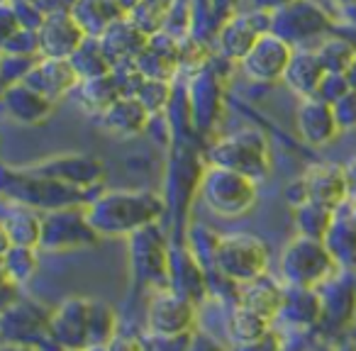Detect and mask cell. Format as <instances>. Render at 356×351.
Segmentation results:
<instances>
[{
    "label": "cell",
    "mask_w": 356,
    "mask_h": 351,
    "mask_svg": "<svg viewBox=\"0 0 356 351\" xmlns=\"http://www.w3.org/2000/svg\"><path fill=\"white\" fill-rule=\"evenodd\" d=\"M13 247V239H10V232H8L6 222L0 220V256H6V252Z\"/></svg>",
    "instance_id": "obj_51"
},
{
    "label": "cell",
    "mask_w": 356,
    "mask_h": 351,
    "mask_svg": "<svg viewBox=\"0 0 356 351\" xmlns=\"http://www.w3.org/2000/svg\"><path fill=\"white\" fill-rule=\"evenodd\" d=\"M325 244L341 271L356 273V227L346 208L337 210V218L332 222L330 232H327Z\"/></svg>",
    "instance_id": "obj_30"
},
{
    "label": "cell",
    "mask_w": 356,
    "mask_h": 351,
    "mask_svg": "<svg viewBox=\"0 0 356 351\" xmlns=\"http://www.w3.org/2000/svg\"><path fill=\"white\" fill-rule=\"evenodd\" d=\"M100 234L93 229L86 215V205L61 208L42 215V237L40 249L49 254L74 252L98 244Z\"/></svg>",
    "instance_id": "obj_9"
},
{
    "label": "cell",
    "mask_w": 356,
    "mask_h": 351,
    "mask_svg": "<svg viewBox=\"0 0 356 351\" xmlns=\"http://www.w3.org/2000/svg\"><path fill=\"white\" fill-rule=\"evenodd\" d=\"M296 127L300 139L305 144H310V147H327L341 134L339 127H337L332 105L320 100L317 95L298 98Z\"/></svg>",
    "instance_id": "obj_21"
},
{
    "label": "cell",
    "mask_w": 356,
    "mask_h": 351,
    "mask_svg": "<svg viewBox=\"0 0 356 351\" xmlns=\"http://www.w3.org/2000/svg\"><path fill=\"white\" fill-rule=\"evenodd\" d=\"M193 334L195 332H188V334H176V336L147 334V336H142L144 351H188Z\"/></svg>",
    "instance_id": "obj_42"
},
{
    "label": "cell",
    "mask_w": 356,
    "mask_h": 351,
    "mask_svg": "<svg viewBox=\"0 0 356 351\" xmlns=\"http://www.w3.org/2000/svg\"><path fill=\"white\" fill-rule=\"evenodd\" d=\"M8 283H10V278H8V273H6V263H3V256H0V288L8 286Z\"/></svg>",
    "instance_id": "obj_55"
},
{
    "label": "cell",
    "mask_w": 356,
    "mask_h": 351,
    "mask_svg": "<svg viewBox=\"0 0 356 351\" xmlns=\"http://www.w3.org/2000/svg\"><path fill=\"white\" fill-rule=\"evenodd\" d=\"M322 300L320 325L341 329L356 315V273L339 271L317 288Z\"/></svg>",
    "instance_id": "obj_19"
},
{
    "label": "cell",
    "mask_w": 356,
    "mask_h": 351,
    "mask_svg": "<svg viewBox=\"0 0 356 351\" xmlns=\"http://www.w3.org/2000/svg\"><path fill=\"white\" fill-rule=\"evenodd\" d=\"M188 351H222V346H220L215 339H210V336H205V334H193Z\"/></svg>",
    "instance_id": "obj_49"
},
{
    "label": "cell",
    "mask_w": 356,
    "mask_h": 351,
    "mask_svg": "<svg viewBox=\"0 0 356 351\" xmlns=\"http://www.w3.org/2000/svg\"><path fill=\"white\" fill-rule=\"evenodd\" d=\"M166 213V198L154 190H103L86 205L93 229L103 237L127 239L134 232L156 225Z\"/></svg>",
    "instance_id": "obj_1"
},
{
    "label": "cell",
    "mask_w": 356,
    "mask_h": 351,
    "mask_svg": "<svg viewBox=\"0 0 356 351\" xmlns=\"http://www.w3.org/2000/svg\"><path fill=\"white\" fill-rule=\"evenodd\" d=\"M20 83L30 85L32 90L42 93L44 98L59 103L64 95L74 93V90L79 88L81 79H79V74H76L74 66H71L69 59H49V56H40Z\"/></svg>",
    "instance_id": "obj_20"
},
{
    "label": "cell",
    "mask_w": 356,
    "mask_h": 351,
    "mask_svg": "<svg viewBox=\"0 0 356 351\" xmlns=\"http://www.w3.org/2000/svg\"><path fill=\"white\" fill-rule=\"evenodd\" d=\"M98 40L113 69H124V66H134L137 56L147 47L149 35H144L129 17H122L113 27H108Z\"/></svg>",
    "instance_id": "obj_24"
},
{
    "label": "cell",
    "mask_w": 356,
    "mask_h": 351,
    "mask_svg": "<svg viewBox=\"0 0 356 351\" xmlns=\"http://www.w3.org/2000/svg\"><path fill=\"white\" fill-rule=\"evenodd\" d=\"M315 51L320 56L325 71H330V74H344L351 61L356 59V40L337 27L330 37H325L315 47Z\"/></svg>",
    "instance_id": "obj_33"
},
{
    "label": "cell",
    "mask_w": 356,
    "mask_h": 351,
    "mask_svg": "<svg viewBox=\"0 0 356 351\" xmlns=\"http://www.w3.org/2000/svg\"><path fill=\"white\" fill-rule=\"evenodd\" d=\"M27 171L40 173L47 179H54L59 183H66L71 188L86 190L93 193L95 188H100V183L108 176V168L93 154H59V156H49L40 163L25 166Z\"/></svg>",
    "instance_id": "obj_12"
},
{
    "label": "cell",
    "mask_w": 356,
    "mask_h": 351,
    "mask_svg": "<svg viewBox=\"0 0 356 351\" xmlns=\"http://www.w3.org/2000/svg\"><path fill=\"white\" fill-rule=\"evenodd\" d=\"M271 320L257 315V312L247 310L242 305H234L232 315H229V336L234 339L237 346L252 344V341H259L261 336H266L271 332Z\"/></svg>",
    "instance_id": "obj_37"
},
{
    "label": "cell",
    "mask_w": 356,
    "mask_h": 351,
    "mask_svg": "<svg viewBox=\"0 0 356 351\" xmlns=\"http://www.w3.org/2000/svg\"><path fill=\"white\" fill-rule=\"evenodd\" d=\"M349 93V83H346L344 74H330L327 71L325 79L320 81V88H317V98L325 100V103L334 105L339 98H344V95Z\"/></svg>",
    "instance_id": "obj_44"
},
{
    "label": "cell",
    "mask_w": 356,
    "mask_h": 351,
    "mask_svg": "<svg viewBox=\"0 0 356 351\" xmlns=\"http://www.w3.org/2000/svg\"><path fill=\"white\" fill-rule=\"evenodd\" d=\"M344 79H346V83H349V90H354L356 93V59L349 64V69L344 71Z\"/></svg>",
    "instance_id": "obj_53"
},
{
    "label": "cell",
    "mask_w": 356,
    "mask_h": 351,
    "mask_svg": "<svg viewBox=\"0 0 356 351\" xmlns=\"http://www.w3.org/2000/svg\"><path fill=\"white\" fill-rule=\"evenodd\" d=\"M40 56H20V54H6L0 51V79L6 81V85L20 83L27 76V71L35 66Z\"/></svg>",
    "instance_id": "obj_40"
},
{
    "label": "cell",
    "mask_w": 356,
    "mask_h": 351,
    "mask_svg": "<svg viewBox=\"0 0 356 351\" xmlns=\"http://www.w3.org/2000/svg\"><path fill=\"white\" fill-rule=\"evenodd\" d=\"M268 261H271L268 244L261 237H257V234L252 232L218 234L208 273L225 278L232 286H239V283H247L252 278L264 276L268 271Z\"/></svg>",
    "instance_id": "obj_4"
},
{
    "label": "cell",
    "mask_w": 356,
    "mask_h": 351,
    "mask_svg": "<svg viewBox=\"0 0 356 351\" xmlns=\"http://www.w3.org/2000/svg\"><path fill=\"white\" fill-rule=\"evenodd\" d=\"M283 293H286V286H283L281 278H273L268 273H264V276L252 278L247 283H239L234 295H237V305L276 322L278 312H281Z\"/></svg>",
    "instance_id": "obj_25"
},
{
    "label": "cell",
    "mask_w": 356,
    "mask_h": 351,
    "mask_svg": "<svg viewBox=\"0 0 356 351\" xmlns=\"http://www.w3.org/2000/svg\"><path fill=\"white\" fill-rule=\"evenodd\" d=\"M239 351H283L281 349V341L276 339V332H268L266 336H261L259 341H252V344H244L237 346Z\"/></svg>",
    "instance_id": "obj_47"
},
{
    "label": "cell",
    "mask_w": 356,
    "mask_h": 351,
    "mask_svg": "<svg viewBox=\"0 0 356 351\" xmlns=\"http://www.w3.org/2000/svg\"><path fill=\"white\" fill-rule=\"evenodd\" d=\"M129 268L137 286L142 288H168L171 286V244L161 229V222L134 232L127 237Z\"/></svg>",
    "instance_id": "obj_8"
},
{
    "label": "cell",
    "mask_w": 356,
    "mask_h": 351,
    "mask_svg": "<svg viewBox=\"0 0 356 351\" xmlns=\"http://www.w3.org/2000/svg\"><path fill=\"white\" fill-rule=\"evenodd\" d=\"M6 263V273L10 278L13 286H22V283L32 281V276L40 268V256H37V247H20L13 244L3 256Z\"/></svg>",
    "instance_id": "obj_38"
},
{
    "label": "cell",
    "mask_w": 356,
    "mask_h": 351,
    "mask_svg": "<svg viewBox=\"0 0 356 351\" xmlns=\"http://www.w3.org/2000/svg\"><path fill=\"white\" fill-rule=\"evenodd\" d=\"M181 0H139L137 6L127 13V17L144 32V35H156L171 20L173 10Z\"/></svg>",
    "instance_id": "obj_35"
},
{
    "label": "cell",
    "mask_w": 356,
    "mask_h": 351,
    "mask_svg": "<svg viewBox=\"0 0 356 351\" xmlns=\"http://www.w3.org/2000/svg\"><path fill=\"white\" fill-rule=\"evenodd\" d=\"M0 351H35V346L30 344H15V341H3Z\"/></svg>",
    "instance_id": "obj_52"
},
{
    "label": "cell",
    "mask_w": 356,
    "mask_h": 351,
    "mask_svg": "<svg viewBox=\"0 0 356 351\" xmlns=\"http://www.w3.org/2000/svg\"><path fill=\"white\" fill-rule=\"evenodd\" d=\"M283 322H288L291 327L298 329H307V327L320 325L322 317V300L317 288H298V286H286L281 302V312H278Z\"/></svg>",
    "instance_id": "obj_29"
},
{
    "label": "cell",
    "mask_w": 356,
    "mask_h": 351,
    "mask_svg": "<svg viewBox=\"0 0 356 351\" xmlns=\"http://www.w3.org/2000/svg\"><path fill=\"white\" fill-rule=\"evenodd\" d=\"M325 74L327 71L315 49H293V56L288 61L281 83H286V88L296 93L298 98H310V95L317 93Z\"/></svg>",
    "instance_id": "obj_27"
},
{
    "label": "cell",
    "mask_w": 356,
    "mask_h": 351,
    "mask_svg": "<svg viewBox=\"0 0 356 351\" xmlns=\"http://www.w3.org/2000/svg\"><path fill=\"white\" fill-rule=\"evenodd\" d=\"M76 90H79L81 105H83L90 115H95V117H98L103 110H108L115 100L124 95L122 83H120L115 71H110V74H105V76H95V79H88V81H81Z\"/></svg>",
    "instance_id": "obj_32"
},
{
    "label": "cell",
    "mask_w": 356,
    "mask_h": 351,
    "mask_svg": "<svg viewBox=\"0 0 356 351\" xmlns=\"http://www.w3.org/2000/svg\"><path fill=\"white\" fill-rule=\"evenodd\" d=\"M344 208H346V213H349L351 222H354V227H356V198H349V203H346Z\"/></svg>",
    "instance_id": "obj_54"
},
{
    "label": "cell",
    "mask_w": 356,
    "mask_h": 351,
    "mask_svg": "<svg viewBox=\"0 0 356 351\" xmlns=\"http://www.w3.org/2000/svg\"><path fill=\"white\" fill-rule=\"evenodd\" d=\"M266 32H271V15L268 13L252 10V8L232 13L220 22L218 37H215L218 56L227 64H239L247 56V51L257 44L259 37Z\"/></svg>",
    "instance_id": "obj_11"
},
{
    "label": "cell",
    "mask_w": 356,
    "mask_h": 351,
    "mask_svg": "<svg viewBox=\"0 0 356 351\" xmlns=\"http://www.w3.org/2000/svg\"><path fill=\"white\" fill-rule=\"evenodd\" d=\"M339 271L341 268L337 266L325 242L300 237V234L283 247L281 261H278V278L283 281V286L320 288Z\"/></svg>",
    "instance_id": "obj_7"
},
{
    "label": "cell",
    "mask_w": 356,
    "mask_h": 351,
    "mask_svg": "<svg viewBox=\"0 0 356 351\" xmlns=\"http://www.w3.org/2000/svg\"><path fill=\"white\" fill-rule=\"evenodd\" d=\"M69 61L76 69V74H79L81 81L95 79V76H105L113 71V64H110L108 56H105L98 37H86V40L81 42L79 49L69 56Z\"/></svg>",
    "instance_id": "obj_36"
},
{
    "label": "cell",
    "mask_w": 356,
    "mask_h": 351,
    "mask_svg": "<svg viewBox=\"0 0 356 351\" xmlns=\"http://www.w3.org/2000/svg\"><path fill=\"white\" fill-rule=\"evenodd\" d=\"M171 288L198 305L208 297V271L193 254V249L184 242L171 244Z\"/></svg>",
    "instance_id": "obj_22"
},
{
    "label": "cell",
    "mask_w": 356,
    "mask_h": 351,
    "mask_svg": "<svg viewBox=\"0 0 356 351\" xmlns=\"http://www.w3.org/2000/svg\"><path fill=\"white\" fill-rule=\"evenodd\" d=\"M339 10H346V8H356V0H332Z\"/></svg>",
    "instance_id": "obj_56"
},
{
    "label": "cell",
    "mask_w": 356,
    "mask_h": 351,
    "mask_svg": "<svg viewBox=\"0 0 356 351\" xmlns=\"http://www.w3.org/2000/svg\"><path fill=\"white\" fill-rule=\"evenodd\" d=\"M334 30L337 15L317 0H291L281 10L271 13V32L293 49H315Z\"/></svg>",
    "instance_id": "obj_6"
},
{
    "label": "cell",
    "mask_w": 356,
    "mask_h": 351,
    "mask_svg": "<svg viewBox=\"0 0 356 351\" xmlns=\"http://www.w3.org/2000/svg\"><path fill=\"white\" fill-rule=\"evenodd\" d=\"M198 198L213 215L234 220L247 215L259 200V183L229 168L205 163L198 181Z\"/></svg>",
    "instance_id": "obj_5"
},
{
    "label": "cell",
    "mask_w": 356,
    "mask_h": 351,
    "mask_svg": "<svg viewBox=\"0 0 356 351\" xmlns=\"http://www.w3.org/2000/svg\"><path fill=\"white\" fill-rule=\"evenodd\" d=\"M0 51L6 54H20V56H42L40 54V37H37V30H20L0 47Z\"/></svg>",
    "instance_id": "obj_41"
},
{
    "label": "cell",
    "mask_w": 356,
    "mask_h": 351,
    "mask_svg": "<svg viewBox=\"0 0 356 351\" xmlns=\"http://www.w3.org/2000/svg\"><path fill=\"white\" fill-rule=\"evenodd\" d=\"M291 0H247V8H252V10H261V13H276L281 10L283 6H288Z\"/></svg>",
    "instance_id": "obj_48"
},
{
    "label": "cell",
    "mask_w": 356,
    "mask_h": 351,
    "mask_svg": "<svg viewBox=\"0 0 356 351\" xmlns=\"http://www.w3.org/2000/svg\"><path fill=\"white\" fill-rule=\"evenodd\" d=\"M40 37V54L49 59H69L81 42L86 40V32L74 20L69 8H51L47 10L44 22L37 30Z\"/></svg>",
    "instance_id": "obj_17"
},
{
    "label": "cell",
    "mask_w": 356,
    "mask_h": 351,
    "mask_svg": "<svg viewBox=\"0 0 356 351\" xmlns=\"http://www.w3.org/2000/svg\"><path fill=\"white\" fill-rule=\"evenodd\" d=\"M108 351H144V341L132 334H115L108 341Z\"/></svg>",
    "instance_id": "obj_46"
},
{
    "label": "cell",
    "mask_w": 356,
    "mask_h": 351,
    "mask_svg": "<svg viewBox=\"0 0 356 351\" xmlns=\"http://www.w3.org/2000/svg\"><path fill=\"white\" fill-rule=\"evenodd\" d=\"M3 100V108L10 115L15 122L27 124V127H37V124H44L49 120V115L54 113V100L44 98L42 93L32 90L25 83H13L6 88V93L0 95Z\"/></svg>",
    "instance_id": "obj_26"
},
{
    "label": "cell",
    "mask_w": 356,
    "mask_h": 351,
    "mask_svg": "<svg viewBox=\"0 0 356 351\" xmlns=\"http://www.w3.org/2000/svg\"><path fill=\"white\" fill-rule=\"evenodd\" d=\"M20 30V20L13 8V0H0V47L6 44L15 32Z\"/></svg>",
    "instance_id": "obj_45"
},
{
    "label": "cell",
    "mask_w": 356,
    "mask_h": 351,
    "mask_svg": "<svg viewBox=\"0 0 356 351\" xmlns=\"http://www.w3.org/2000/svg\"><path fill=\"white\" fill-rule=\"evenodd\" d=\"M98 127L115 139H134L149 127L152 115L134 95H122L95 117Z\"/></svg>",
    "instance_id": "obj_23"
},
{
    "label": "cell",
    "mask_w": 356,
    "mask_h": 351,
    "mask_svg": "<svg viewBox=\"0 0 356 351\" xmlns=\"http://www.w3.org/2000/svg\"><path fill=\"white\" fill-rule=\"evenodd\" d=\"M6 88H8V85H6V81H3V79H0V95H3V93H6Z\"/></svg>",
    "instance_id": "obj_59"
},
{
    "label": "cell",
    "mask_w": 356,
    "mask_h": 351,
    "mask_svg": "<svg viewBox=\"0 0 356 351\" xmlns=\"http://www.w3.org/2000/svg\"><path fill=\"white\" fill-rule=\"evenodd\" d=\"M134 71L142 79L176 83L181 74V40L166 30L149 35L147 47L134 61Z\"/></svg>",
    "instance_id": "obj_16"
},
{
    "label": "cell",
    "mask_w": 356,
    "mask_h": 351,
    "mask_svg": "<svg viewBox=\"0 0 356 351\" xmlns=\"http://www.w3.org/2000/svg\"><path fill=\"white\" fill-rule=\"evenodd\" d=\"M186 95H188V110H191V122L193 129L200 134L210 132L218 124L220 115L225 110V88H222V76L218 74L213 61L191 74V81L186 85Z\"/></svg>",
    "instance_id": "obj_13"
},
{
    "label": "cell",
    "mask_w": 356,
    "mask_h": 351,
    "mask_svg": "<svg viewBox=\"0 0 356 351\" xmlns=\"http://www.w3.org/2000/svg\"><path fill=\"white\" fill-rule=\"evenodd\" d=\"M293 56V47L276 37L273 32H266L257 40V44L247 51L242 61H239V71L247 81L252 83H278L283 81L286 66Z\"/></svg>",
    "instance_id": "obj_14"
},
{
    "label": "cell",
    "mask_w": 356,
    "mask_h": 351,
    "mask_svg": "<svg viewBox=\"0 0 356 351\" xmlns=\"http://www.w3.org/2000/svg\"><path fill=\"white\" fill-rule=\"evenodd\" d=\"M205 163L237 171L254 183H264L273 173V154L266 134L257 127H242L218 137L205 152Z\"/></svg>",
    "instance_id": "obj_3"
},
{
    "label": "cell",
    "mask_w": 356,
    "mask_h": 351,
    "mask_svg": "<svg viewBox=\"0 0 356 351\" xmlns=\"http://www.w3.org/2000/svg\"><path fill=\"white\" fill-rule=\"evenodd\" d=\"M173 90H176V83L142 79L137 85V90H134V98L149 110L152 117H156V115H161L168 110V105H171V100H173Z\"/></svg>",
    "instance_id": "obj_39"
},
{
    "label": "cell",
    "mask_w": 356,
    "mask_h": 351,
    "mask_svg": "<svg viewBox=\"0 0 356 351\" xmlns=\"http://www.w3.org/2000/svg\"><path fill=\"white\" fill-rule=\"evenodd\" d=\"M137 3H139V0H120V6H122V8H124V10H127V13L132 10V8L137 6Z\"/></svg>",
    "instance_id": "obj_57"
},
{
    "label": "cell",
    "mask_w": 356,
    "mask_h": 351,
    "mask_svg": "<svg viewBox=\"0 0 356 351\" xmlns=\"http://www.w3.org/2000/svg\"><path fill=\"white\" fill-rule=\"evenodd\" d=\"M51 341L64 351H86L118 334V315L108 302L69 297L49 317Z\"/></svg>",
    "instance_id": "obj_2"
},
{
    "label": "cell",
    "mask_w": 356,
    "mask_h": 351,
    "mask_svg": "<svg viewBox=\"0 0 356 351\" xmlns=\"http://www.w3.org/2000/svg\"><path fill=\"white\" fill-rule=\"evenodd\" d=\"M305 188V198L312 203L327 205L332 210H339L349 203V183H346L344 163H312L305 168L302 176H298Z\"/></svg>",
    "instance_id": "obj_18"
},
{
    "label": "cell",
    "mask_w": 356,
    "mask_h": 351,
    "mask_svg": "<svg viewBox=\"0 0 356 351\" xmlns=\"http://www.w3.org/2000/svg\"><path fill=\"white\" fill-rule=\"evenodd\" d=\"M0 220L6 222L13 244L40 249V237H42L40 210L27 208V205H22V203H10V200H8V205H6V210H3V215H0Z\"/></svg>",
    "instance_id": "obj_31"
},
{
    "label": "cell",
    "mask_w": 356,
    "mask_h": 351,
    "mask_svg": "<svg viewBox=\"0 0 356 351\" xmlns=\"http://www.w3.org/2000/svg\"><path fill=\"white\" fill-rule=\"evenodd\" d=\"M86 351H108V344H100V346H88Z\"/></svg>",
    "instance_id": "obj_58"
},
{
    "label": "cell",
    "mask_w": 356,
    "mask_h": 351,
    "mask_svg": "<svg viewBox=\"0 0 356 351\" xmlns=\"http://www.w3.org/2000/svg\"><path fill=\"white\" fill-rule=\"evenodd\" d=\"M293 218H296V232L300 237L325 242L327 232H330L332 222L337 218V210L320 203H312V200H305L298 208H293Z\"/></svg>",
    "instance_id": "obj_34"
},
{
    "label": "cell",
    "mask_w": 356,
    "mask_h": 351,
    "mask_svg": "<svg viewBox=\"0 0 356 351\" xmlns=\"http://www.w3.org/2000/svg\"><path fill=\"white\" fill-rule=\"evenodd\" d=\"M69 13L86 37H100L108 27L127 17V10L120 6V0H71Z\"/></svg>",
    "instance_id": "obj_28"
},
{
    "label": "cell",
    "mask_w": 356,
    "mask_h": 351,
    "mask_svg": "<svg viewBox=\"0 0 356 351\" xmlns=\"http://www.w3.org/2000/svg\"><path fill=\"white\" fill-rule=\"evenodd\" d=\"M344 173H346V183H349V198H356V156H351L344 163Z\"/></svg>",
    "instance_id": "obj_50"
},
{
    "label": "cell",
    "mask_w": 356,
    "mask_h": 351,
    "mask_svg": "<svg viewBox=\"0 0 356 351\" xmlns=\"http://www.w3.org/2000/svg\"><path fill=\"white\" fill-rule=\"evenodd\" d=\"M195 322H198V302L181 295L171 286L152 291L147 302V334H188L195 332Z\"/></svg>",
    "instance_id": "obj_10"
},
{
    "label": "cell",
    "mask_w": 356,
    "mask_h": 351,
    "mask_svg": "<svg viewBox=\"0 0 356 351\" xmlns=\"http://www.w3.org/2000/svg\"><path fill=\"white\" fill-rule=\"evenodd\" d=\"M332 113H334L337 127L339 132H354L356 129V93L349 90L344 98H339L332 105Z\"/></svg>",
    "instance_id": "obj_43"
},
{
    "label": "cell",
    "mask_w": 356,
    "mask_h": 351,
    "mask_svg": "<svg viewBox=\"0 0 356 351\" xmlns=\"http://www.w3.org/2000/svg\"><path fill=\"white\" fill-rule=\"evenodd\" d=\"M49 317L51 312H47L35 300L15 297L0 312V336L6 341H15V344L35 346L37 341L51 339Z\"/></svg>",
    "instance_id": "obj_15"
},
{
    "label": "cell",
    "mask_w": 356,
    "mask_h": 351,
    "mask_svg": "<svg viewBox=\"0 0 356 351\" xmlns=\"http://www.w3.org/2000/svg\"><path fill=\"white\" fill-rule=\"evenodd\" d=\"M37 3H44V0H37Z\"/></svg>",
    "instance_id": "obj_60"
}]
</instances>
